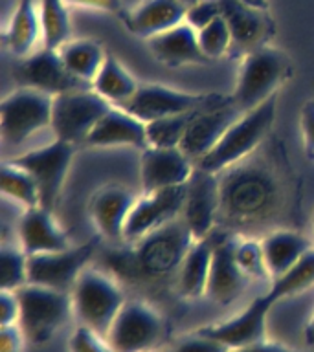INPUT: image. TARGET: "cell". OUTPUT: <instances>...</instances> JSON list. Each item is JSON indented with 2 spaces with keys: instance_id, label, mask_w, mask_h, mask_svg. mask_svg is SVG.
Listing matches in <instances>:
<instances>
[{
  "instance_id": "obj_1",
  "label": "cell",
  "mask_w": 314,
  "mask_h": 352,
  "mask_svg": "<svg viewBox=\"0 0 314 352\" xmlns=\"http://www.w3.org/2000/svg\"><path fill=\"white\" fill-rule=\"evenodd\" d=\"M220 178V213L237 224L264 219L275 204V184L269 173L253 165H233Z\"/></svg>"
},
{
  "instance_id": "obj_2",
  "label": "cell",
  "mask_w": 314,
  "mask_h": 352,
  "mask_svg": "<svg viewBox=\"0 0 314 352\" xmlns=\"http://www.w3.org/2000/svg\"><path fill=\"white\" fill-rule=\"evenodd\" d=\"M291 59L280 48L263 44L242 57L231 101L241 112L255 109L270 98L291 76Z\"/></svg>"
},
{
  "instance_id": "obj_3",
  "label": "cell",
  "mask_w": 314,
  "mask_h": 352,
  "mask_svg": "<svg viewBox=\"0 0 314 352\" xmlns=\"http://www.w3.org/2000/svg\"><path fill=\"white\" fill-rule=\"evenodd\" d=\"M278 96L270 98L255 109L242 112L233 125L220 138V142L209 154L198 160V167L211 173H224L233 165L241 164L248 154H252L269 134L275 120Z\"/></svg>"
},
{
  "instance_id": "obj_4",
  "label": "cell",
  "mask_w": 314,
  "mask_h": 352,
  "mask_svg": "<svg viewBox=\"0 0 314 352\" xmlns=\"http://www.w3.org/2000/svg\"><path fill=\"white\" fill-rule=\"evenodd\" d=\"M15 292L21 305L19 324L32 345L48 343L74 316L70 292L35 283H28Z\"/></svg>"
},
{
  "instance_id": "obj_5",
  "label": "cell",
  "mask_w": 314,
  "mask_h": 352,
  "mask_svg": "<svg viewBox=\"0 0 314 352\" xmlns=\"http://www.w3.org/2000/svg\"><path fill=\"white\" fill-rule=\"evenodd\" d=\"M70 296L74 316L79 323L103 336L109 334L116 316L125 305V296L118 283L96 268L83 270Z\"/></svg>"
},
{
  "instance_id": "obj_6",
  "label": "cell",
  "mask_w": 314,
  "mask_h": 352,
  "mask_svg": "<svg viewBox=\"0 0 314 352\" xmlns=\"http://www.w3.org/2000/svg\"><path fill=\"white\" fill-rule=\"evenodd\" d=\"M193 242L195 239L191 231L187 230L186 222L180 217L134 242V266L143 275L154 279L171 275L173 272H178Z\"/></svg>"
},
{
  "instance_id": "obj_7",
  "label": "cell",
  "mask_w": 314,
  "mask_h": 352,
  "mask_svg": "<svg viewBox=\"0 0 314 352\" xmlns=\"http://www.w3.org/2000/svg\"><path fill=\"white\" fill-rule=\"evenodd\" d=\"M109 101L101 98L92 87L70 90L54 98L52 109V131L57 140L72 145L87 142L88 134L98 125V121L110 110Z\"/></svg>"
},
{
  "instance_id": "obj_8",
  "label": "cell",
  "mask_w": 314,
  "mask_h": 352,
  "mask_svg": "<svg viewBox=\"0 0 314 352\" xmlns=\"http://www.w3.org/2000/svg\"><path fill=\"white\" fill-rule=\"evenodd\" d=\"M54 96L35 88L21 87L8 94L0 103V134L11 145H21L26 140L52 126Z\"/></svg>"
},
{
  "instance_id": "obj_9",
  "label": "cell",
  "mask_w": 314,
  "mask_h": 352,
  "mask_svg": "<svg viewBox=\"0 0 314 352\" xmlns=\"http://www.w3.org/2000/svg\"><path fill=\"white\" fill-rule=\"evenodd\" d=\"M74 153H76V145L55 138L48 145L32 148L11 162L24 167L35 178L41 192V206L54 211L70 170Z\"/></svg>"
},
{
  "instance_id": "obj_10",
  "label": "cell",
  "mask_w": 314,
  "mask_h": 352,
  "mask_svg": "<svg viewBox=\"0 0 314 352\" xmlns=\"http://www.w3.org/2000/svg\"><path fill=\"white\" fill-rule=\"evenodd\" d=\"M164 336V318L145 301H125L107 340L116 352L154 351Z\"/></svg>"
},
{
  "instance_id": "obj_11",
  "label": "cell",
  "mask_w": 314,
  "mask_h": 352,
  "mask_svg": "<svg viewBox=\"0 0 314 352\" xmlns=\"http://www.w3.org/2000/svg\"><path fill=\"white\" fill-rule=\"evenodd\" d=\"M98 239L70 246L59 252L39 253L28 258V283L48 286L54 290L72 292L77 277L88 268L94 253L98 252Z\"/></svg>"
},
{
  "instance_id": "obj_12",
  "label": "cell",
  "mask_w": 314,
  "mask_h": 352,
  "mask_svg": "<svg viewBox=\"0 0 314 352\" xmlns=\"http://www.w3.org/2000/svg\"><path fill=\"white\" fill-rule=\"evenodd\" d=\"M13 76L21 87L35 88L39 92L50 94L54 98L70 90L90 88V85L83 82L66 70L59 50H50L44 46L39 52L22 57L13 68Z\"/></svg>"
},
{
  "instance_id": "obj_13",
  "label": "cell",
  "mask_w": 314,
  "mask_h": 352,
  "mask_svg": "<svg viewBox=\"0 0 314 352\" xmlns=\"http://www.w3.org/2000/svg\"><path fill=\"white\" fill-rule=\"evenodd\" d=\"M220 213V175L195 165L186 184V200L182 220L195 241L208 236L215 230Z\"/></svg>"
},
{
  "instance_id": "obj_14",
  "label": "cell",
  "mask_w": 314,
  "mask_h": 352,
  "mask_svg": "<svg viewBox=\"0 0 314 352\" xmlns=\"http://www.w3.org/2000/svg\"><path fill=\"white\" fill-rule=\"evenodd\" d=\"M186 200V186L171 187L162 191L143 192L136 198L125 226L123 241L138 242L149 233L180 219Z\"/></svg>"
},
{
  "instance_id": "obj_15",
  "label": "cell",
  "mask_w": 314,
  "mask_h": 352,
  "mask_svg": "<svg viewBox=\"0 0 314 352\" xmlns=\"http://www.w3.org/2000/svg\"><path fill=\"white\" fill-rule=\"evenodd\" d=\"M209 103H215V96L184 92L162 85H140L136 94L121 109L149 123L167 116L187 114Z\"/></svg>"
},
{
  "instance_id": "obj_16",
  "label": "cell",
  "mask_w": 314,
  "mask_h": 352,
  "mask_svg": "<svg viewBox=\"0 0 314 352\" xmlns=\"http://www.w3.org/2000/svg\"><path fill=\"white\" fill-rule=\"evenodd\" d=\"M202 109V107H200ZM198 109L193 114L189 126L184 140L180 143V148L197 164L206 154H209L215 148V145L220 142L226 131L237 121V118L242 114L237 109L231 99H222L220 103L211 104L209 109Z\"/></svg>"
},
{
  "instance_id": "obj_17",
  "label": "cell",
  "mask_w": 314,
  "mask_h": 352,
  "mask_svg": "<svg viewBox=\"0 0 314 352\" xmlns=\"http://www.w3.org/2000/svg\"><path fill=\"white\" fill-rule=\"evenodd\" d=\"M195 162L180 147H151L142 151L140 182L143 192L186 186Z\"/></svg>"
},
{
  "instance_id": "obj_18",
  "label": "cell",
  "mask_w": 314,
  "mask_h": 352,
  "mask_svg": "<svg viewBox=\"0 0 314 352\" xmlns=\"http://www.w3.org/2000/svg\"><path fill=\"white\" fill-rule=\"evenodd\" d=\"M272 307H274V302L270 301L266 294H263V296L255 297L242 312L233 318L198 330L202 334L224 343L231 352L237 349H244L258 341L266 340V318H269Z\"/></svg>"
},
{
  "instance_id": "obj_19",
  "label": "cell",
  "mask_w": 314,
  "mask_h": 352,
  "mask_svg": "<svg viewBox=\"0 0 314 352\" xmlns=\"http://www.w3.org/2000/svg\"><path fill=\"white\" fill-rule=\"evenodd\" d=\"M136 195L121 184H107L99 187L90 198V219H92L99 236L107 241H121L125 235V226L129 220Z\"/></svg>"
},
{
  "instance_id": "obj_20",
  "label": "cell",
  "mask_w": 314,
  "mask_h": 352,
  "mask_svg": "<svg viewBox=\"0 0 314 352\" xmlns=\"http://www.w3.org/2000/svg\"><path fill=\"white\" fill-rule=\"evenodd\" d=\"M236 236H220L211 258L206 296L217 305H230L247 288L248 279L236 258Z\"/></svg>"
},
{
  "instance_id": "obj_21",
  "label": "cell",
  "mask_w": 314,
  "mask_h": 352,
  "mask_svg": "<svg viewBox=\"0 0 314 352\" xmlns=\"http://www.w3.org/2000/svg\"><path fill=\"white\" fill-rule=\"evenodd\" d=\"M17 235L19 244L28 253V257L39 253L59 252L72 246L65 230L54 219V211L43 206L24 209L17 226Z\"/></svg>"
},
{
  "instance_id": "obj_22",
  "label": "cell",
  "mask_w": 314,
  "mask_h": 352,
  "mask_svg": "<svg viewBox=\"0 0 314 352\" xmlns=\"http://www.w3.org/2000/svg\"><path fill=\"white\" fill-rule=\"evenodd\" d=\"M85 145L88 147H149L147 123L121 107H110L107 114L98 121L94 131L88 134Z\"/></svg>"
},
{
  "instance_id": "obj_23",
  "label": "cell",
  "mask_w": 314,
  "mask_h": 352,
  "mask_svg": "<svg viewBox=\"0 0 314 352\" xmlns=\"http://www.w3.org/2000/svg\"><path fill=\"white\" fill-rule=\"evenodd\" d=\"M186 13L187 6L180 0H142L136 8L121 16L132 35L147 41L182 24L186 21Z\"/></svg>"
},
{
  "instance_id": "obj_24",
  "label": "cell",
  "mask_w": 314,
  "mask_h": 352,
  "mask_svg": "<svg viewBox=\"0 0 314 352\" xmlns=\"http://www.w3.org/2000/svg\"><path fill=\"white\" fill-rule=\"evenodd\" d=\"M147 46L154 55V59L171 68L204 65L209 60L200 50L197 30H193L186 21L167 32L147 38Z\"/></svg>"
},
{
  "instance_id": "obj_25",
  "label": "cell",
  "mask_w": 314,
  "mask_h": 352,
  "mask_svg": "<svg viewBox=\"0 0 314 352\" xmlns=\"http://www.w3.org/2000/svg\"><path fill=\"white\" fill-rule=\"evenodd\" d=\"M220 15L224 16L233 35V44L248 48V52L266 44L274 24L266 15V11L253 10L242 4L241 0H219Z\"/></svg>"
},
{
  "instance_id": "obj_26",
  "label": "cell",
  "mask_w": 314,
  "mask_h": 352,
  "mask_svg": "<svg viewBox=\"0 0 314 352\" xmlns=\"http://www.w3.org/2000/svg\"><path fill=\"white\" fill-rule=\"evenodd\" d=\"M222 235L224 231L213 230L208 236L193 242V246L189 248V252L178 268V292L182 297L198 299L206 296L211 258H213L215 246Z\"/></svg>"
},
{
  "instance_id": "obj_27",
  "label": "cell",
  "mask_w": 314,
  "mask_h": 352,
  "mask_svg": "<svg viewBox=\"0 0 314 352\" xmlns=\"http://www.w3.org/2000/svg\"><path fill=\"white\" fill-rule=\"evenodd\" d=\"M39 38H43V30L37 0H19L4 32L6 46L15 57L22 59L33 54Z\"/></svg>"
},
{
  "instance_id": "obj_28",
  "label": "cell",
  "mask_w": 314,
  "mask_h": 352,
  "mask_svg": "<svg viewBox=\"0 0 314 352\" xmlns=\"http://www.w3.org/2000/svg\"><path fill=\"white\" fill-rule=\"evenodd\" d=\"M261 244H263L264 261H266V268L272 279L289 272L313 248L307 236L289 230L272 231L264 236Z\"/></svg>"
},
{
  "instance_id": "obj_29",
  "label": "cell",
  "mask_w": 314,
  "mask_h": 352,
  "mask_svg": "<svg viewBox=\"0 0 314 352\" xmlns=\"http://www.w3.org/2000/svg\"><path fill=\"white\" fill-rule=\"evenodd\" d=\"M59 55L66 70L90 87L107 59V52L103 46L94 38H76V41L70 38L68 43L61 46Z\"/></svg>"
},
{
  "instance_id": "obj_30",
  "label": "cell",
  "mask_w": 314,
  "mask_h": 352,
  "mask_svg": "<svg viewBox=\"0 0 314 352\" xmlns=\"http://www.w3.org/2000/svg\"><path fill=\"white\" fill-rule=\"evenodd\" d=\"M136 79L127 72V68L116 59L114 55L107 54L101 70L92 81V88L96 92L114 107H123L138 90Z\"/></svg>"
},
{
  "instance_id": "obj_31",
  "label": "cell",
  "mask_w": 314,
  "mask_h": 352,
  "mask_svg": "<svg viewBox=\"0 0 314 352\" xmlns=\"http://www.w3.org/2000/svg\"><path fill=\"white\" fill-rule=\"evenodd\" d=\"M0 189L2 195L17 202L24 209L41 206V192L35 178L15 162H4L0 169Z\"/></svg>"
},
{
  "instance_id": "obj_32",
  "label": "cell",
  "mask_w": 314,
  "mask_h": 352,
  "mask_svg": "<svg viewBox=\"0 0 314 352\" xmlns=\"http://www.w3.org/2000/svg\"><path fill=\"white\" fill-rule=\"evenodd\" d=\"M311 286H314V248H311L289 272L272 279V286L266 292V297L275 305L285 297L308 290Z\"/></svg>"
},
{
  "instance_id": "obj_33",
  "label": "cell",
  "mask_w": 314,
  "mask_h": 352,
  "mask_svg": "<svg viewBox=\"0 0 314 352\" xmlns=\"http://www.w3.org/2000/svg\"><path fill=\"white\" fill-rule=\"evenodd\" d=\"M65 0H39L44 48L59 50L70 41V16Z\"/></svg>"
},
{
  "instance_id": "obj_34",
  "label": "cell",
  "mask_w": 314,
  "mask_h": 352,
  "mask_svg": "<svg viewBox=\"0 0 314 352\" xmlns=\"http://www.w3.org/2000/svg\"><path fill=\"white\" fill-rule=\"evenodd\" d=\"M197 110L187 112V114L167 116V118H160V120L149 121V145H151V147H180L182 140L186 136L187 126H189V121H191L193 114H195Z\"/></svg>"
},
{
  "instance_id": "obj_35",
  "label": "cell",
  "mask_w": 314,
  "mask_h": 352,
  "mask_svg": "<svg viewBox=\"0 0 314 352\" xmlns=\"http://www.w3.org/2000/svg\"><path fill=\"white\" fill-rule=\"evenodd\" d=\"M28 253L21 244H2L0 252V290H19L28 285Z\"/></svg>"
},
{
  "instance_id": "obj_36",
  "label": "cell",
  "mask_w": 314,
  "mask_h": 352,
  "mask_svg": "<svg viewBox=\"0 0 314 352\" xmlns=\"http://www.w3.org/2000/svg\"><path fill=\"white\" fill-rule=\"evenodd\" d=\"M197 35L200 50H202L204 55H206L209 60L222 57V55L230 50L231 44H233L231 30L222 15L217 16L215 21L209 22L208 26H204L202 30H198Z\"/></svg>"
},
{
  "instance_id": "obj_37",
  "label": "cell",
  "mask_w": 314,
  "mask_h": 352,
  "mask_svg": "<svg viewBox=\"0 0 314 352\" xmlns=\"http://www.w3.org/2000/svg\"><path fill=\"white\" fill-rule=\"evenodd\" d=\"M236 258L237 264L241 266L248 279H264L270 277L266 261H264V252L261 241L253 239H237L236 241Z\"/></svg>"
},
{
  "instance_id": "obj_38",
  "label": "cell",
  "mask_w": 314,
  "mask_h": 352,
  "mask_svg": "<svg viewBox=\"0 0 314 352\" xmlns=\"http://www.w3.org/2000/svg\"><path fill=\"white\" fill-rule=\"evenodd\" d=\"M70 352H116L110 345L107 336L99 334L96 330L88 329L85 324H79L68 341Z\"/></svg>"
},
{
  "instance_id": "obj_39",
  "label": "cell",
  "mask_w": 314,
  "mask_h": 352,
  "mask_svg": "<svg viewBox=\"0 0 314 352\" xmlns=\"http://www.w3.org/2000/svg\"><path fill=\"white\" fill-rule=\"evenodd\" d=\"M167 352H231L224 343L202 334L200 330L182 336L167 349Z\"/></svg>"
},
{
  "instance_id": "obj_40",
  "label": "cell",
  "mask_w": 314,
  "mask_h": 352,
  "mask_svg": "<svg viewBox=\"0 0 314 352\" xmlns=\"http://www.w3.org/2000/svg\"><path fill=\"white\" fill-rule=\"evenodd\" d=\"M220 15V2L219 0H200L197 4L187 8L186 22L193 30H202L208 26L209 22L215 21Z\"/></svg>"
},
{
  "instance_id": "obj_41",
  "label": "cell",
  "mask_w": 314,
  "mask_h": 352,
  "mask_svg": "<svg viewBox=\"0 0 314 352\" xmlns=\"http://www.w3.org/2000/svg\"><path fill=\"white\" fill-rule=\"evenodd\" d=\"M21 305L15 290H0V327L19 323Z\"/></svg>"
},
{
  "instance_id": "obj_42",
  "label": "cell",
  "mask_w": 314,
  "mask_h": 352,
  "mask_svg": "<svg viewBox=\"0 0 314 352\" xmlns=\"http://www.w3.org/2000/svg\"><path fill=\"white\" fill-rule=\"evenodd\" d=\"M24 341L26 336L19 323L0 327V352H22Z\"/></svg>"
},
{
  "instance_id": "obj_43",
  "label": "cell",
  "mask_w": 314,
  "mask_h": 352,
  "mask_svg": "<svg viewBox=\"0 0 314 352\" xmlns=\"http://www.w3.org/2000/svg\"><path fill=\"white\" fill-rule=\"evenodd\" d=\"M302 134L308 156L314 154V99L307 101L302 109Z\"/></svg>"
},
{
  "instance_id": "obj_44",
  "label": "cell",
  "mask_w": 314,
  "mask_h": 352,
  "mask_svg": "<svg viewBox=\"0 0 314 352\" xmlns=\"http://www.w3.org/2000/svg\"><path fill=\"white\" fill-rule=\"evenodd\" d=\"M65 2L79 8L105 11V13H121V0H65Z\"/></svg>"
},
{
  "instance_id": "obj_45",
  "label": "cell",
  "mask_w": 314,
  "mask_h": 352,
  "mask_svg": "<svg viewBox=\"0 0 314 352\" xmlns=\"http://www.w3.org/2000/svg\"><path fill=\"white\" fill-rule=\"evenodd\" d=\"M233 352H297L292 351L289 346L281 345V343H275V341H269V340H261L258 343H253V345H248L244 349H237Z\"/></svg>"
},
{
  "instance_id": "obj_46",
  "label": "cell",
  "mask_w": 314,
  "mask_h": 352,
  "mask_svg": "<svg viewBox=\"0 0 314 352\" xmlns=\"http://www.w3.org/2000/svg\"><path fill=\"white\" fill-rule=\"evenodd\" d=\"M303 338H305V343H307L311 349H314V314H313V318L308 319V323L305 324Z\"/></svg>"
},
{
  "instance_id": "obj_47",
  "label": "cell",
  "mask_w": 314,
  "mask_h": 352,
  "mask_svg": "<svg viewBox=\"0 0 314 352\" xmlns=\"http://www.w3.org/2000/svg\"><path fill=\"white\" fill-rule=\"evenodd\" d=\"M241 2L242 4L250 6V8H253V10H266V0H241Z\"/></svg>"
},
{
  "instance_id": "obj_48",
  "label": "cell",
  "mask_w": 314,
  "mask_h": 352,
  "mask_svg": "<svg viewBox=\"0 0 314 352\" xmlns=\"http://www.w3.org/2000/svg\"><path fill=\"white\" fill-rule=\"evenodd\" d=\"M182 4H186L187 8H189V6H193V4H197V2H200V0H180Z\"/></svg>"
},
{
  "instance_id": "obj_49",
  "label": "cell",
  "mask_w": 314,
  "mask_h": 352,
  "mask_svg": "<svg viewBox=\"0 0 314 352\" xmlns=\"http://www.w3.org/2000/svg\"><path fill=\"white\" fill-rule=\"evenodd\" d=\"M313 224H314V213H313Z\"/></svg>"
},
{
  "instance_id": "obj_50",
  "label": "cell",
  "mask_w": 314,
  "mask_h": 352,
  "mask_svg": "<svg viewBox=\"0 0 314 352\" xmlns=\"http://www.w3.org/2000/svg\"><path fill=\"white\" fill-rule=\"evenodd\" d=\"M149 352H154V351H149Z\"/></svg>"
},
{
  "instance_id": "obj_51",
  "label": "cell",
  "mask_w": 314,
  "mask_h": 352,
  "mask_svg": "<svg viewBox=\"0 0 314 352\" xmlns=\"http://www.w3.org/2000/svg\"><path fill=\"white\" fill-rule=\"evenodd\" d=\"M313 158H314V154H313Z\"/></svg>"
}]
</instances>
